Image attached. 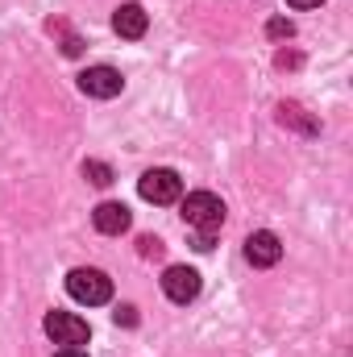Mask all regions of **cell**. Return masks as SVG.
<instances>
[{
    "label": "cell",
    "instance_id": "6da1fadb",
    "mask_svg": "<svg viewBox=\"0 0 353 357\" xmlns=\"http://www.w3.org/2000/svg\"><path fill=\"white\" fill-rule=\"evenodd\" d=\"M183 220L195 229V233H220V225H225V204H220V195H212V191H191L187 199H183Z\"/></svg>",
    "mask_w": 353,
    "mask_h": 357
},
{
    "label": "cell",
    "instance_id": "7a4b0ae2",
    "mask_svg": "<svg viewBox=\"0 0 353 357\" xmlns=\"http://www.w3.org/2000/svg\"><path fill=\"white\" fill-rule=\"evenodd\" d=\"M67 291H71L75 303L100 307V303L112 299V278H108L104 270H96V266H75L71 274H67Z\"/></svg>",
    "mask_w": 353,
    "mask_h": 357
},
{
    "label": "cell",
    "instance_id": "3957f363",
    "mask_svg": "<svg viewBox=\"0 0 353 357\" xmlns=\"http://www.w3.org/2000/svg\"><path fill=\"white\" fill-rule=\"evenodd\" d=\"M137 191H142L146 204H179L183 199V178L167 167H154V171H146L137 178Z\"/></svg>",
    "mask_w": 353,
    "mask_h": 357
},
{
    "label": "cell",
    "instance_id": "277c9868",
    "mask_svg": "<svg viewBox=\"0 0 353 357\" xmlns=\"http://www.w3.org/2000/svg\"><path fill=\"white\" fill-rule=\"evenodd\" d=\"M46 337L54 345H63V349H80L91 337V328H88V320H80L75 312H50L46 316Z\"/></svg>",
    "mask_w": 353,
    "mask_h": 357
},
{
    "label": "cell",
    "instance_id": "5b68a950",
    "mask_svg": "<svg viewBox=\"0 0 353 357\" xmlns=\"http://www.w3.org/2000/svg\"><path fill=\"white\" fill-rule=\"evenodd\" d=\"M121 88H125V79L117 67H88L80 75V91L91 100H112V96H121Z\"/></svg>",
    "mask_w": 353,
    "mask_h": 357
},
{
    "label": "cell",
    "instance_id": "8992f818",
    "mask_svg": "<svg viewBox=\"0 0 353 357\" xmlns=\"http://www.w3.org/2000/svg\"><path fill=\"white\" fill-rule=\"evenodd\" d=\"M163 295L171 303H191L200 295V274L191 266H167V274H163Z\"/></svg>",
    "mask_w": 353,
    "mask_h": 357
},
{
    "label": "cell",
    "instance_id": "52a82bcc",
    "mask_svg": "<svg viewBox=\"0 0 353 357\" xmlns=\"http://www.w3.org/2000/svg\"><path fill=\"white\" fill-rule=\"evenodd\" d=\"M91 225H96V233H104V237H121V233H129L133 216H129V208H125V204H112V199H104V204H96V212H91Z\"/></svg>",
    "mask_w": 353,
    "mask_h": 357
},
{
    "label": "cell",
    "instance_id": "ba28073f",
    "mask_svg": "<svg viewBox=\"0 0 353 357\" xmlns=\"http://www.w3.org/2000/svg\"><path fill=\"white\" fill-rule=\"evenodd\" d=\"M112 29H117L121 38L137 42V38H146V29H150V17H146V8H142V4H121V8L112 13Z\"/></svg>",
    "mask_w": 353,
    "mask_h": 357
},
{
    "label": "cell",
    "instance_id": "9c48e42d",
    "mask_svg": "<svg viewBox=\"0 0 353 357\" xmlns=\"http://www.w3.org/2000/svg\"><path fill=\"white\" fill-rule=\"evenodd\" d=\"M246 258H250V266H274L278 258H283V245H278V237L274 233H250L246 237Z\"/></svg>",
    "mask_w": 353,
    "mask_h": 357
},
{
    "label": "cell",
    "instance_id": "30bf717a",
    "mask_svg": "<svg viewBox=\"0 0 353 357\" xmlns=\"http://www.w3.org/2000/svg\"><path fill=\"white\" fill-rule=\"evenodd\" d=\"M278 121H283V125H295L299 133H316V121H312V116H303V108H299V104H278Z\"/></svg>",
    "mask_w": 353,
    "mask_h": 357
},
{
    "label": "cell",
    "instance_id": "8fae6325",
    "mask_svg": "<svg viewBox=\"0 0 353 357\" xmlns=\"http://www.w3.org/2000/svg\"><path fill=\"white\" fill-rule=\"evenodd\" d=\"M84 178H88V183H96V187H108V183H112V167H108V162H96V158H88V162H84Z\"/></svg>",
    "mask_w": 353,
    "mask_h": 357
},
{
    "label": "cell",
    "instance_id": "7c38bea8",
    "mask_svg": "<svg viewBox=\"0 0 353 357\" xmlns=\"http://www.w3.org/2000/svg\"><path fill=\"white\" fill-rule=\"evenodd\" d=\"M266 33H270V38H274V42H278V38H291V33H295V25H291V21H287V17H274V21H270V25H266Z\"/></svg>",
    "mask_w": 353,
    "mask_h": 357
},
{
    "label": "cell",
    "instance_id": "4fadbf2b",
    "mask_svg": "<svg viewBox=\"0 0 353 357\" xmlns=\"http://www.w3.org/2000/svg\"><path fill=\"white\" fill-rule=\"evenodd\" d=\"M137 245H142V258H163V241L158 237H142Z\"/></svg>",
    "mask_w": 353,
    "mask_h": 357
},
{
    "label": "cell",
    "instance_id": "5bb4252c",
    "mask_svg": "<svg viewBox=\"0 0 353 357\" xmlns=\"http://www.w3.org/2000/svg\"><path fill=\"white\" fill-rule=\"evenodd\" d=\"M191 250L208 254V250H212V233H195V237H191Z\"/></svg>",
    "mask_w": 353,
    "mask_h": 357
},
{
    "label": "cell",
    "instance_id": "9a60e30c",
    "mask_svg": "<svg viewBox=\"0 0 353 357\" xmlns=\"http://www.w3.org/2000/svg\"><path fill=\"white\" fill-rule=\"evenodd\" d=\"M117 324H137V307H117Z\"/></svg>",
    "mask_w": 353,
    "mask_h": 357
},
{
    "label": "cell",
    "instance_id": "2e32d148",
    "mask_svg": "<svg viewBox=\"0 0 353 357\" xmlns=\"http://www.w3.org/2000/svg\"><path fill=\"white\" fill-rule=\"evenodd\" d=\"M291 8H316V4H324V0H287Z\"/></svg>",
    "mask_w": 353,
    "mask_h": 357
},
{
    "label": "cell",
    "instance_id": "e0dca14e",
    "mask_svg": "<svg viewBox=\"0 0 353 357\" xmlns=\"http://www.w3.org/2000/svg\"><path fill=\"white\" fill-rule=\"evenodd\" d=\"M54 357H88V354H84V349H59Z\"/></svg>",
    "mask_w": 353,
    "mask_h": 357
}]
</instances>
